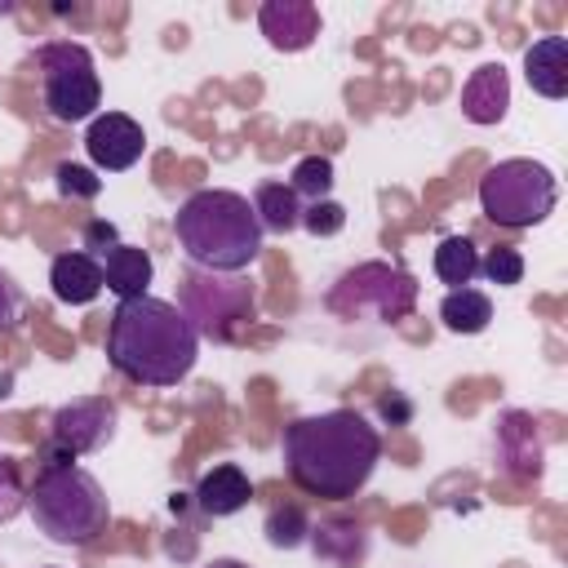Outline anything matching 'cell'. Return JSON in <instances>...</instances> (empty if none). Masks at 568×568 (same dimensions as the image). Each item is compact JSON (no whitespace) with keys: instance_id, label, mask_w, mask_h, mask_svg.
<instances>
[{"instance_id":"f1b7e54d","label":"cell","mask_w":568,"mask_h":568,"mask_svg":"<svg viewBox=\"0 0 568 568\" xmlns=\"http://www.w3.org/2000/svg\"><path fill=\"white\" fill-rule=\"evenodd\" d=\"M115 244H120L115 222H106V217H89V222H84V253L102 257V253H106V248H115Z\"/></svg>"},{"instance_id":"7402d4cb","label":"cell","mask_w":568,"mask_h":568,"mask_svg":"<svg viewBox=\"0 0 568 568\" xmlns=\"http://www.w3.org/2000/svg\"><path fill=\"white\" fill-rule=\"evenodd\" d=\"M266 541L275 550H297L306 546V532H311V515L297 506V501H284V506H271L266 510Z\"/></svg>"},{"instance_id":"603a6c76","label":"cell","mask_w":568,"mask_h":568,"mask_svg":"<svg viewBox=\"0 0 568 568\" xmlns=\"http://www.w3.org/2000/svg\"><path fill=\"white\" fill-rule=\"evenodd\" d=\"M333 182H337V173H333V160H328V155H302V160L293 164V173H288L293 195H297V200H306V204L328 200Z\"/></svg>"},{"instance_id":"30bf717a","label":"cell","mask_w":568,"mask_h":568,"mask_svg":"<svg viewBox=\"0 0 568 568\" xmlns=\"http://www.w3.org/2000/svg\"><path fill=\"white\" fill-rule=\"evenodd\" d=\"M493 448H497V466L506 479L515 484H537L546 470V435L537 426L532 413L524 408H506L493 422Z\"/></svg>"},{"instance_id":"277c9868","label":"cell","mask_w":568,"mask_h":568,"mask_svg":"<svg viewBox=\"0 0 568 568\" xmlns=\"http://www.w3.org/2000/svg\"><path fill=\"white\" fill-rule=\"evenodd\" d=\"M27 510L53 546H89L111 524V501L98 475L75 462H40L27 488Z\"/></svg>"},{"instance_id":"44dd1931","label":"cell","mask_w":568,"mask_h":568,"mask_svg":"<svg viewBox=\"0 0 568 568\" xmlns=\"http://www.w3.org/2000/svg\"><path fill=\"white\" fill-rule=\"evenodd\" d=\"M435 275L448 288H470V280L479 275V248L470 235H444L435 248Z\"/></svg>"},{"instance_id":"d4e9b609","label":"cell","mask_w":568,"mask_h":568,"mask_svg":"<svg viewBox=\"0 0 568 568\" xmlns=\"http://www.w3.org/2000/svg\"><path fill=\"white\" fill-rule=\"evenodd\" d=\"M479 275L488 284H497V288H510V284L524 280V253L510 248V244H497V248L479 253Z\"/></svg>"},{"instance_id":"ffe728a7","label":"cell","mask_w":568,"mask_h":568,"mask_svg":"<svg viewBox=\"0 0 568 568\" xmlns=\"http://www.w3.org/2000/svg\"><path fill=\"white\" fill-rule=\"evenodd\" d=\"M439 320H444L448 333L475 337V333H484L493 324V302L479 288H448L444 302H439Z\"/></svg>"},{"instance_id":"8992f818","label":"cell","mask_w":568,"mask_h":568,"mask_svg":"<svg viewBox=\"0 0 568 568\" xmlns=\"http://www.w3.org/2000/svg\"><path fill=\"white\" fill-rule=\"evenodd\" d=\"M555 204H559V182L537 160H524V155L497 160L479 178V209L493 226L528 231V226L546 222L555 213Z\"/></svg>"},{"instance_id":"52a82bcc","label":"cell","mask_w":568,"mask_h":568,"mask_svg":"<svg viewBox=\"0 0 568 568\" xmlns=\"http://www.w3.org/2000/svg\"><path fill=\"white\" fill-rule=\"evenodd\" d=\"M422 297V284L404 271V266H390V262H359L351 271L337 275V284L324 293V306L337 315V320H382V324H399L413 315Z\"/></svg>"},{"instance_id":"5b68a950","label":"cell","mask_w":568,"mask_h":568,"mask_svg":"<svg viewBox=\"0 0 568 568\" xmlns=\"http://www.w3.org/2000/svg\"><path fill=\"white\" fill-rule=\"evenodd\" d=\"M173 306L186 315L195 337H209L217 346H235L257 324V284L248 275H222V271L191 266L182 275Z\"/></svg>"},{"instance_id":"cb8c5ba5","label":"cell","mask_w":568,"mask_h":568,"mask_svg":"<svg viewBox=\"0 0 568 568\" xmlns=\"http://www.w3.org/2000/svg\"><path fill=\"white\" fill-rule=\"evenodd\" d=\"M53 186H58L62 200H98V195H102V178H98V169H89V164H71V160H62V164L53 169Z\"/></svg>"},{"instance_id":"4dcf8cb0","label":"cell","mask_w":568,"mask_h":568,"mask_svg":"<svg viewBox=\"0 0 568 568\" xmlns=\"http://www.w3.org/2000/svg\"><path fill=\"white\" fill-rule=\"evenodd\" d=\"M204 568H248V564H244V559H231V555H226V559H209Z\"/></svg>"},{"instance_id":"ba28073f","label":"cell","mask_w":568,"mask_h":568,"mask_svg":"<svg viewBox=\"0 0 568 568\" xmlns=\"http://www.w3.org/2000/svg\"><path fill=\"white\" fill-rule=\"evenodd\" d=\"M40 71V102L58 124L93 120L102 106V80L93 67V53L80 40H49L36 49Z\"/></svg>"},{"instance_id":"9c48e42d","label":"cell","mask_w":568,"mask_h":568,"mask_svg":"<svg viewBox=\"0 0 568 568\" xmlns=\"http://www.w3.org/2000/svg\"><path fill=\"white\" fill-rule=\"evenodd\" d=\"M115 426H120V413L106 395H84V399H71L53 413L49 422V448L62 453V457H84V453H102L111 439H115Z\"/></svg>"},{"instance_id":"8fae6325","label":"cell","mask_w":568,"mask_h":568,"mask_svg":"<svg viewBox=\"0 0 568 568\" xmlns=\"http://www.w3.org/2000/svg\"><path fill=\"white\" fill-rule=\"evenodd\" d=\"M84 151H89L93 169H102V173H124V169H133V164L142 160L146 133H142V124H138L133 115H124V111H102V115H93L89 129H84Z\"/></svg>"},{"instance_id":"3957f363","label":"cell","mask_w":568,"mask_h":568,"mask_svg":"<svg viewBox=\"0 0 568 568\" xmlns=\"http://www.w3.org/2000/svg\"><path fill=\"white\" fill-rule=\"evenodd\" d=\"M178 248L200 271L244 275L262 253V226L253 213V200L226 186H209L182 200L173 217Z\"/></svg>"},{"instance_id":"e0dca14e","label":"cell","mask_w":568,"mask_h":568,"mask_svg":"<svg viewBox=\"0 0 568 568\" xmlns=\"http://www.w3.org/2000/svg\"><path fill=\"white\" fill-rule=\"evenodd\" d=\"M49 284H53V297L67 302V306H89L98 293H102V262L84 248H71V253H58L53 266H49Z\"/></svg>"},{"instance_id":"83f0119b","label":"cell","mask_w":568,"mask_h":568,"mask_svg":"<svg viewBox=\"0 0 568 568\" xmlns=\"http://www.w3.org/2000/svg\"><path fill=\"white\" fill-rule=\"evenodd\" d=\"M413 413H417V404H413L404 390H382V395H377V417H382L386 426H408Z\"/></svg>"},{"instance_id":"5bb4252c","label":"cell","mask_w":568,"mask_h":568,"mask_svg":"<svg viewBox=\"0 0 568 568\" xmlns=\"http://www.w3.org/2000/svg\"><path fill=\"white\" fill-rule=\"evenodd\" d=\"M191 501L200 506L204 519H226V515H235V510H244L253 501V479H248L244 466L222 462V466H213V470L200 475Z\"/></svg>"},{"instance_id":"484cf974","label":"cell","mask_w":568,"mask_h":568,"mask_svg":"<svg viewBox=\"0 0 568 568\" xmlns=\"http://www.w3.org/2000/svg\"><path fill=\"white\" fill-rule=\"evenodd\" d=\"M302 231H311L315 240H328L346 226V209L337 200H315V204H302Z\"/></svg>"},{"instance_id":"2e32d148","label":"cell","mask_w":568,"mask_h":568,"mask_svg":"<svg viewBox=\"0 0 568 568\" xmlns=\"http://www.w3.org/2000/svg\"><path fill=\"white\" fill-rule=\"evenodd\" d=\"M524 80L537 98H568V36H541L524 53Z\"/></svg>"},{"instance_id":"4fadbf2b","label":"cell","mask_w":568,"mask_h":568,"mask_svg":"<svg viewBox=\"0 0 568 568\" xmlns=\"http://www.w3.org/2000/svg\"><path fill=\"white\" fill-rule=\"evenodd\" d=\"M506 111H510V75H506V67L501 62L475 67L466 75V84H462V115L470 124L488 129V124H501Z\"/></svg>"},{"instance_id":"d6986e66","label":"cell","mask_w":568,"mask_h":568,"mask_svg":"<svg viewBox=\"0 0 568 568\" xmlns=\"http://www.w3.org/2000/svg\"><path fill=\"white\" fill-rule=\"evenodd\" d=\"M253 213H257L262 235H266V231H271V235H288V231H297V222H302V200L293 195L288 182H262V186L253 191Z\"/></svg>"},{"instance_id":"4316f807","label":"cell","mask_w":568,"mask_h":568,"mask_svg":"<svg viewBox=\"0 0 568 568\" xmlns=\"http://www.w3.org/2000/svg\"><path fill=\"white\" fill-rule=\"evenodd\" d=\"M18 510H27V484L18 457H0V524H9Z\"/></svg>"},{"instance_id":"7c38bea8","label":"cell","mask_w":568,"mask_h":568,"mask_svg":"<svg viewBox=\"0 0 568 568\" xmlns=\"http://www.w3.org/2000/svg\"><path fill=\"white\" fill-rule=\"evenodd\" d=\"M257 27L271 49L280 53H302L320 36V9L311 0H266L257 9Z\"/></svg>"},{"instance_id":"7a4b0ae2","label":"cell","mask_w":568,"mask_h":568,"mask_svg":"<svg viewBox=\"0 0 568 568\" xmlns=\"http://www.w3.org/2000/svg\"><path fill=\"white\" fill-rule=\"evenodd\" d=\"M200 359V337L164 297L115 302L106 324V364L138 386H178Z\"/></svg>"},{"instance_id":"9a60e30c","label":"cell","mask_w":568,"mask_h":568,"mask_svg":"<svg viewBox=\"0 0 568 568\" xmlns=\"http://www.w3.org/2000/svg\"><path fill=\"white\" fill-rule=\"evenodd\" d=\"M306 546L328 568H359L368 559V528L359 519H320L311 524Z\"/></svg>"},{"instance_id":"f546056e","label":"cell","mask_w":568,"mask_h":568,"mask_svg":"<svg viewBox=\"0 0 568 568\" xmlns=\"http://www.w3.org/2000/svg\"><path fill=\"white\" fill-rule=\"evenodd\" d=\"M18 311H22V288L13 284V275H9V271H0V333H9V328H13Z\"/></svg>"},{"instance_id":"6da1fadb","label":"cell","mask_w":568,"mask_h":568,"mask_svg":"<svg viewBox=\"0 0 568 568\" xmlns=\"http://www.w3.org/2000/svg\"><path fill=\"white\" fill-rule=\"evenodd\" d=\"M280 448L293 488L320 501H351L382 462V435L355 408H328L288 422Z\"/></svg>"},{"instance_id":"ac0fdd59","label":"cell","mask_w":568,"mask_h":568,"mask_svg":"<svg viewBox=\"0 0 568 568\" xmlns=\"http://www.w3.org/2000/svg\"><path fill=\"white\" fill-rule=\"evenodd\" d=\"M98 262H102V288H111L120 302H129V297H146L151 275H155V262H151L146 248L120 240V244L106 248Z\"/></svg>"}]
</instances>
